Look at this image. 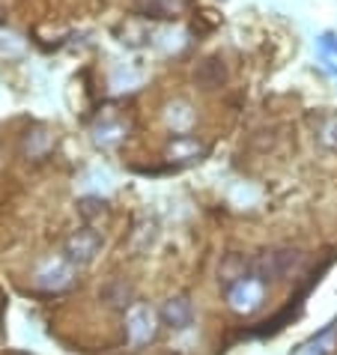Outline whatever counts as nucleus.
I'll return each mask as SVG.
<instances>
[{"label":"nucleus","instance_id":"obj_10","mask_svg":"<svg viewBox=\"0 0 337 355\" xmlns=\"http://www.w3.org/2000/svg\"><path fill=\"white\" fill-rule=\"evenodd\" d=\"M320 51L325 57H337V36L334 33H322L320 36Z\"/></svg>","mask_w":337,"mask_h":355},{"label":"nucleus","instance_id":"obj_6","mask_svg":"<svg viewBox=\"0 0 337 355\" xmlns=\"http://www.w3.org/2000/svg\"><path fill=\"white\" fill-rule=\"evenodd\" d=\"M141 9L150 18H167L176 9V0H141Z\"/></svg>","mask_w":337,"mask_h":355},{"label":"nucleus","instance_id":"obj_5","mask_svg":"<svg viewBox=\"0 0 337 355\" xmlns=\"http://www.w3.org/2000/svg\"><path fill=\"white\" fill-rule=\"evenodd\" d=\"M98 295H102V302L107 304V308L123 311V308H128V302H132V287H128L126 281H111Z\"/></svg>","mask_w":337,"mask_h":355},{"label":"nucleus","instance_id":"obj_9","mask_svg":"<svg viewBox=\"0 0 337 355\" xmlns=\"http://www.w3.org/2000/svg\"><path fill=\"white\" fill-rule=\"evenodd\" d=\"M180 107V114H173V107H171V114H167V120H171L173 129H185V125H191V111H188V105H176Z\"/></svg>","mask_w":337,"mask_h":355},{"label":"nucleus","instance_id":"obj_1","mask_svg":"<svg viewBox=\"0 0 337 355\" xmlns=\"http://www.w3.org/2000/svg\"><path fill=\"white\" fill-rule=\"evenodd\" d=\"M263 302V278H254V275H245L230 287V304L233 311H254L260 308Z\"/></svg>","mask_w":337,"mask_h":355},{"label":"nucleus","instance_id":"obj_8","mask_svg":"<svg viewBox=\"0 0 337 355\" xmlns=\"http://www.w3.org/2000/svg\"><path fill=\"white\" fill-rule=\"evenodd\" d=\"M78 209H81L84 218H96V215H102V212H105V203H102V200H96V197H87V200L78 203Z\"/></svg>","mask_w":337,"mask_h":355},{"label":"nucleus","instance_id":"obj_3","mask_svg":"<svg viewBox=\"0 0 337 355\" xmlns=\"http://www.w3.org/2000/svg\"><path fill=\"white\" fill-rule=\"evenodd\" d=\"M162 317L164 322L171 325V329H188L194 320V311H191V304H188L185 299H171L162 308Z\"/></svg>","mask_w":337,"mask_h":355},{"label":"nucleus","instance_id":"obj_4","mask_svg":"<svg viewBox=\"0 0 337 355\" xmlns=\"http://www.w3.org/2000/svg\"><path fill=\"white\" fill-rule=\"evenodd\" d=\"M98 248V239L93 233H87V230H78V236H72L66 245V254H69V260L75 257V251H81L78 254V263H90L93 260V254Z\"/></svg>","mask_w":337,"mask_h":355},{"label":"nucleus","instance_id":"obj_2","mask_svg":"<svg viewBox=\"0 0 337 355\" xmlns=\"http://www.w3.org/2000/svg\"><path fill=\"white\" fill-rule=\"evenodd\" d=\"M194 81H197V87H203V90H218V87H224V81H227L224 60H218V57L203 60L194 69Z\"/></svg>","mask_w":337,"mask_h":355},{"label":"nucleus","instance_id":"obj_7","mask_svg":"<svg viewBox=\"0 0 337 355\" xmlns=\"http://www.w3.org/2000/svg\"><path fill=\"white\" fill-rule=\"evenodd\" d=\"M320 144L329 146V150H337V116H329L320 125Z\"/></svg>","mask_w":337,"mask_h":355}]
</instances>
